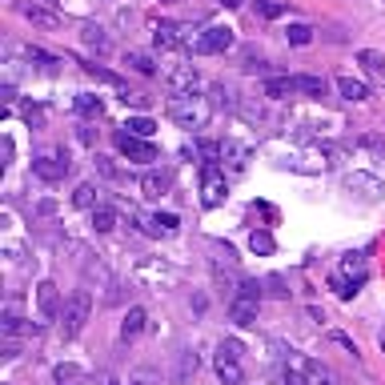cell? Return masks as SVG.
<instances>
[{"mask_svg": "<svg viewBox=\"0 0 385 385\" xmlns=\"http://www.w3.org/2000/svg\"><path fill=\"white\" fill-rule=\"evenodd\" d=\"M265 289L261 281H241L237 293L229 297V321L241 325V329H257V309H261Z\"/></svg>", "mask_w": 385, "mask_h": 385, "instance_id": "cell-1", "label": "cell"}, {"mask_svg": "<svg viewBox=\"0 0 385 385\" xmlns=\"http://www.w3.org/2000/svg\"><path fill=\"white\" fill-rule=\"evenodd\" d=\"M169 117H173L185 133H201L213 117V105L205 97H197V93H193V97H173L169 100Z\"/></svg>", "mask_w": 385, "mask_h": 385, "instance_id": "cell-2", "label": "cell"}, {"mask_svg": "<svg viewBox=\"0 0 385 385\" xmlns=\"http://www.w3.org/2000/svg\"><path fill=\"white\" fill-rule=\"evenodd\" d=\"M88 317H93V293H85V289L69 293V297H64V309H61V333H64V341L81 337V329L88 325Z\"/></svg>", "mask_w": 385, "mask_h": 385, "instance_id": "cell-3", "label": "cell"}, {"mask_svg": "<svg viewBox=\"0 0 385 385\" xmlns=\"http://www.w3.org/2000/svg\"><path fill=\"white\" fill-rule=\"evenodd\" d=\"M225 197H229V181L217 169V161L209 157L201 165V201H205V209H217V205H225Z\"/></svg>", "mask_w": 385, "mask_h": 385, "instance_id": "cell-4", "label": "cell"}, {"mask_svg": "<svg viewBox=\"0 0 385 385\" xmlns=\"http://www.w3.org/2000/svg\"><path fill=\"white\" fill-rule=\"evenodd\" d=\"M233 45H237V32H233V28H225V25L205 28L201 37L189 40V49L197 52V57H221V52H229Z\"/></svg>", "mask_w": 385, "mask_h": 385, "instance_id": "cell-5", "label": "cell"}, {"mask_svg": "<svg viewBox=\"0 0 385 385\" xmlns=\"http://www.w3.org/2000/svg\"><path fill=\"white\" fill-rule=\"evenodd\" d=\"M112 141H117V149H121V153H124V157H129L133 165H153L157 157H161V149H157L153 141H145V137H133V133H124V129H121V133H117Z\"/></svg>", "mask_w": 385, "mask_h": 385, "instance_id": "cell-6", "label": "cell"}, {"mask_svg": "<svg viewBox=\"0 0 385 385\" xmlns=\"http://www.w3.org/2000/svg\"><path fill=\"white\" fill-rule=\"evenodd\" d=\"M165 85H169L173 97H193L201 88V73L189 69V64H169V69H165Z\"/></svg>", "mask_w": 385, "mask_h": 385, "instance_id": "cell-7", "label": "cell"}, {"mask_svg": "<svg viewBox=\"0 0 385 385\" xmlns=\"http://www.w3.org/2000/svg\"><path fill=\"white\" fill-rule=\"evenodd\" d=\"M217 157H221V165H229L233 173H245V169H249V161H253V149H249L245 141L225 137L221 145H217Z\"/></svg>", "mask_w": 385, "mask_h": 385, "instance_id": "cell-8", "label": "cell"}, {"mask_svg": "<svg viewBox=\"0 0 385 385\" xmlns=\"http://www.w3.org/2000/svg\"><path fill=\"white\" fill-rule=\"evenodd\" d=\"M345 189H349V193H361L365 201L385 197V185H381V181H377V177H369V173H361V169H353V173L345 177Z\"/></svg>", "mask_w": 385, "mask_h": 385, "instance_id": "cell-9", "label": "cell"}, {"mask_svg": "<svg viewBox=\"0 0 385 385\" xmlns=\"http://www.w3.org/2000/svg\"><path fill=\"white\" fill-rule=\"evenodd\" d=\"M37 309H40V321H57L61 317V293L52 281H40L37 285Z\"/></svg>", "mask_w": 385, "mask_h": 385, "instance_id": "cell-10", "label": "cell"}, {"mask_svg": "<svg viewBox=\"0 0 385 385\" xmlns=\"http://www.w3.org/2000/svg\"><path fill=\"white\" fill-rule=\"evenodd\" d=\"M69 169H73V165H69V157H37V161H32V173L40 177V181H64V173H69Z\"/></svg>", "mask_w": 385, "mask_h": 385, "instance_id": "cell-11", "label": "cell"}, {"mask_svg": "<svg viewBox=\"0 0 385 385\" xmlns=\"http://www.w3.org/2000/svg\"><path fill=\"white\" fill-rule=\"evenodd\" d=\"M81 45H85V49H93V52H97V57H105V52L112 49L109 32H105V28H100V25H85V28H81Z\"/></svg>", "mask_w": 385, "mask_h": 385, "instance_id": "cell-12", "label": "cell"}, {"mask_svg": "<svg viewBox=\"0 0 385 385\" xmlns=\"http://www.w3.org/2000/svg\"><path fill=\"white\" fill-rule=\"evenodd\" d=\"M124 69H133V73H141V76H157V73H161V64L153 61L149 52H141V49L124 52Z\"/></svg>", "mask_w": 385, "mask_h": 385, "instance_id": "cell-13", "label": "cell"}, {"mask_svg": "<svg viewBox=\"0 0 385 385\" xmlns=\"http://www.w3.org/2000/svg\"><path fill=\"white\" fill-rule=\"evenodd\" d=\"M337 93H341V100H353V105L369 100V85L357 76H337Z\"/></svg>", "mask_w": 385, "mask_h": 385, "instance_id": "cell-14", "label": "cell"}, {"mask_svg": "<svg viewBox=\"0 0 385 385\" xmlns=\"http://www.w3.org/2000/svg\"><path fill=\"white\" fill-rule=\"evenodd\" d=\"M149 325V313L141 309V305H133V309L124 313V321H121V341H133V337H141V329Z\"/></svg>", "mask_w": 385, "mask_h": 385, "instance_id": "cell-15", "label": "cell"}, {"mask_svg": "<svg viewBox=\"0 0 385 385\" xmlns=\"http://www.w3.org/2000/svg\"><path fill=\"white\" fill-rule=\"evenodd\" d=\"M357 61H361V69H365V73L385 88V57H381V52H377V49H361Z\"/></svg>", "mask_w": 385, "mask_h": 385, "instance_id": "cell-16", "label": "cell"}, {"mask_svg": "<svg viewBox=\"0 0 385 385\" xmlns=\"http://www.w3.org/2000/svg\"><path fill=\"white\" fill-rule=\"evenodd\" d=\"M153 45H157V49H177V45H181V28H177L173 20H157V25H153Z\"/></svg>", "mask_w": 385, "mask_h": 385, "instance_id": "cell-17", "label": "cell"}, {"mask_svg": "<svg viewBox=\"0 0 385 385\" xmlns=\"http://www.w3.org/2000/svg\"><path fill=\"white\" fill-rule=\"evenodd\" d=\"M293 88L297 93H305V97H313V100H325V93H329V81L325 76H293Z\"/></svg>", "mask_w": 385, "mask_h": 385, "instance_id": "cell-18", "label": "cell"}, {"mask_svg": "<svg viewBox=\"0 0 385 385\" xmlns=\"http://www.w3.org/2000/svg\"><path fill=\"white\" fill-rule=\"evenodd\" d=\"M20 13H25V20H32L37 28H61V16H57V13H49L45 4H25Z\"/></svg>", "mask_w": 385, "mask_h": 385, "instance_id": "cell-19", "label": "cell"}, {"mask_svg": "<svg viewBox=\"0 0 385 385\" xmlns=\"http://www.w3.org/2000/svg\"><path fill=\"white\" fill-rule=\"evenodd\" d=\"M141 193H145V197H161V193H169V173L149 169V173L141 177Z\"/></svg>", "mask_w": 385, "mask_h": 385, "instance_id": "cell-20", "label": "cell"}, {"mask_svg": "<svg viewBox=\"0 0 385 385\" xmlns=\"http://www.w3.org/2000/svg\"><path fill=\"white\" fill-rule=\"evenodd\" d=\"M117 225H121V213L117 209H109V205H97V209H93V229H97V233H112Z\"/></svg>", "mask_w": 385, "mask_h": 385, "instance_id": "cell-21", "label": "cell"}, {"mask_svg": "<svg viewBox=\"0 0 385 385\" xmlns=\"http://www.w3.org/2000/svg\"><path fill=\"white\" fill-rule=\"evenodd\" d=\"M217 377H221L225 385H241L245 381V369H241V361H233V357H217Z\"/></svg>", "mask_w": 385, "mask_h": 385, "instance_id": "cell-22", "label": "cell"}, {"mask_svg": "<svg viewBox=\"0 0 385 385\" xmlns=\"http://www.w3.org/2000/svg\"><path fill=\"white\" fill-rule=\"evenodd\" d=\"M329 289H333L341 301H353L357 297V289H361V281H353V277H345V273H333L329 277Z\"/></svg>", "mask_w": 385, "mask_h": 385, "instance_id": "cell-23", "label": "cell"}, {"mask_svg": "<svg viewBox=\"0 0 385 385\" xmlns=\"http://www.w3.org/2000/svg\"><path fill=\"white\" fill-rule=\"evenodd\" d=\"M73 109L81 112V117H100V112H105V100H100L97 93H81V97L73 100Z\"/></svg>", "mask_w": 385, "mask_h": 385, "instance_id": "cell-24", "label": "cell"}, {"mask_svg": "<svg viewBox=\"0 0 385 385\" xmlns=\"http://www.w3.org/2000/svg\"><path fill=\"white\" fill-rule=\"evenodd\" d=\"M261 289H265V297H277V301H285V297H289V281H285L281 273L261 277Z\"/></svg>", "mask_w": 385, "mask_h": 385, "instance_id": "cell-25", "label": "cell"}, {"mask_svg": "<svg viewBox=\"0 0 385 385\" xmlns=\"http://www.w3.org/2000/svg\"><path fill=\"white\" fill-rule=\"evenodd\" d=\"M73 205H76V209H97V185H93V181L76 185L73 189Z\"/></svg>", "mask_w": 385, "mask_h": 385, "instance_id": "cell-26", "label": "cell"}, {"mask_svg": "<svg viewBox=\"0 0 385 385\" xmlns=\"http://www.w3.org/2000/svg\"><path fill=\"white\" fill-rule=\"evenodd\" d=\"M309 40H313V28L309 25H289L285 28V45H289V49H305Z\"/></svg>", "mask_w": 385, "mask_h": 385, "instance_id": "cell-27", "label": "cell"}, {"mask_svg": "<svg viewBox=\"0 0 385 385\" xmlns=\"http://www.w3.org/2000/svg\"><path fill=\"white\" fill-rule=\"evenodd\" d=\"M124 133H133V137H145V141H149L153 133H157V124H153L149 117H129V121H124Z\"/></svg>", "mask_w": 385, "mask_h": 385, "instance_id": "cell-28", "label": "cell"}, {"mask_svg": "<svg viewBox=\"0 0 385 385\" xmlns=\"http://www.w3.org/2000/svg\"><path fill=\"white\" fill-rule=\"evenodd\" d=\"M249 249H253V253H261V257H269V253L277 249V241L265 233V229H253V237H249Z\"/></svg>", "mask_w": 385, "mask_h": 385, "instance_id": "cell-29", "label": "cell"}, {"mask_svg": "<svg viewBox=\"0 0 385 385\" xmlns=\"http://www.w3.org/2000/svg\"><path fill=\"white\" fill-rule=\"evenodd\" d=\"M177 225H181L177 221V213H153L149 217V233H173Z\"/></svg>", "mask_w": 385, "mask_h": 385, "instance_id": "cell-30", "label": "cell"}, {"mask_svg": "<svg viewBox=\"0 0 385 385\" xmlns=\"http://www.w3.org/2000/svg\"><path fill=\"white\" fill-rule=\"evenodd\" d=\"M85 73H88V76H97V81H105V85H112V88H121V93H124V81H121V76H117V73H109V69H100L97 61H88V64H85Z\"/></svg>", "mask_w": 385, "mask_h": 385, "instance_id": "cell-31", "label": "cell"}, {"mask_svg": "<svg viewBox=\"0 0 385 385\" xmlns=\"http://www.w3.org/2000/svg\"><path fill=\"white\" fill-rule=\"evenodd\" d=\"M305 373H309V385H337L333 373L325 369V365H317V361H309V365H305Z\"/></svg>", "mask_w": 385, "mask_h": 385, "instance_id": "cell-32", "label": "cell"}, {"mask_svg": "<svg viewBox=\"0 0 385 385\" xmlns=\"http://www.w3.org/2000/svg\"><path fill=\"white\" fill-rule=\"evenodd\" d=\"M217 357H233V361H241V357H245V345H241L237 337H225L221 345H217Z\"/></svg>", "mask_w": 385, "mask_h": 385, "instance_id": "cell-33", "label": "cell"}, {"mask_svg": "<svg viewBox=\"0 0 385 385\" xmlns=\"http://www.w3.org/2000/svg\"><path fill=\"white\" fill-rule=\"evenodd\" d=\"M197 365H201V357L193 353V349H185V353H181V365H177V377L185 381L189 373H197Z\"/></svg>", "mask_w": 385, "mask_h": 385, "instance_id": "cell-34", "label": "cell"}, {"mask_svg": "<svg viewBox=\"0 0 385 385\" xmlns=\"http://www.w3.org/2000/svg\"><path fill=\"white\" fill-rule=\"evenodd\" d=\"M253 8H257V16H265V20H273V16L285 13V4H281V0H257Z\"/></svg>", "mask_w": 385, "mask_h": 385, "instance_id": "cell-35", "label": "cell"}, {"mask_svg": "<svg viewBox=\"0 0 385 385\" xmlns=\"http://www.w3.org/2000/svg\"><path fill=\"white\" fill-rule=\"evenodd\" d=\"M265 93H269V97H289V93H297V88H293V76H289V81H269Z\"/></svg>", "mask_w": 385, "mask_h": 385, "instance_id": "cell-36", "label": "cell"}, {"mask_svg": "<svg viewBox=\"0 0 385 385\" xmlns=\"http://www.w3.org/2000/svg\"><path fill=\"white\" fill-rule=\"evenodd\" d=\"M57 381H61V385L81 381V369H76V365H57Z\"/></svg>", "mask_w": 385, "mask_h": 385, "instance_id": "cell-37", "label": "cell"}, {"mask_svg": "<svg viewBox=\"0 0 385 385\" xmlns=\"http://www.w3.org/2000/svg\"><path fill=\"white\" fill-rule=\"evenodd\" d=\"M329 341H337L341 349H349V357H357V345H353V341H349V337L341 333V329H329Z\"/></svg>", "mask_w": 385, "mask_h": 385, "instance_id": "cell-38", "label": "cell"}, {"mask_svg": "<svg viewBox=\"0 0 385 385\" xmlns=\"http://www.w3.org/2000/svg\"><path fill=\"white\" fill-rule=\"evenodd\" d=\"M13 153H16L13 137H4V165H13Z\"/></svg>", "mask_w": 385, "mask_h": 385, "instance_id": "cell-39", "label": "cell"}, {"mask_svg": "<svg viewBox=\"0 0 385 385\" xmlns=\"http://www.w3.org/2000/svg\"><path fill=\"white\" fill-rule=\"evenodd\" d=\"M129 385H153V377H149V373H141V377H133Z\"/></svg>", "mask_w": 385, "mask_h": 385, "instance_id": "cell-40", "label": "cell"}, {"mask_svg": "<svg viewBox=\"0 0 385 385\" xmlns=\"http://www.w3.org/2000/svg\"><path fill=\"white\" fill-rule=\"evenodd\" d=\"M221 4H225V8H237V4H241V0H221Z\"/></svg>", "mask_w": 385, "mask_h": 385, "instance_id": "cell-41", "label": "cell"}]
</instances>
